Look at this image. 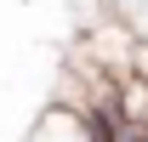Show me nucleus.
<instances>
[{"label":"nucleus","mask_w":148,"mask_h":142,"mask_svg":"<svg viewBox=\"0 0 148 142\" xmlns=\"http://www.w3.org/2000/svg\"><path fill=\"white\" fill-rule=\"evenodd\" d=\"M29 142H86V114L69 102H51L40 114V125L29 131Z\"/></svg>","instance_id":"1"}]
</instances>
